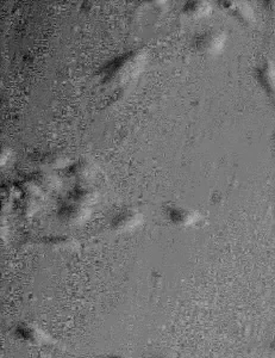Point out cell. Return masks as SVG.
I'll return each instance as SVG.
<instances>
[{
    "mask_svg": "<svg viewBox=\"0 0 275 358\" xmlns=\"http://www.w3.org/2000/svg\"><path fill=\"white\" fill-rule=\"evenodd\" d=\"M227 43V35L219 30H207L197 35L193 41L199 53L216 55L222 52Z\"/></svg>",
    "mask_w": 275,
    "mask_h": 358,
    "instance_id": "cell-1",
    "label": "cell"
},
{
    "mask_svg": "<svg viewBox=\"0 0 275 358\" xmlns=\"http://www.w3.org/2000/svg\"><path fill=\"white\" fill-rule=\"evenodd\" d=\"M255 78L261 89L271 98H275V65L265 62L256 69Z\"/></svg>",
    "mask_w": 275,
    "mask_h": 358,
    "instance_id": "cell-2",
    "label": "cell"
},
{
    "mask_svg": "<svg viewBox=\"0 0 275 358\" xmlns=\"http://www.w3.org/2000/svg\"><path fill=\"white\" fill-rule=\"evenodd\" d=\"M168 216L170 220L173 221L178 226L190 227L195 226L200 221V214L195 209L180 206H173L168 209Z\"/></svg>",
    "mask_w": 275,
    "mask_h": 358,
    "instance_id": "cell-3",
    "label": "cell"
},
{
    "mask_svg": "<svg viewBox=\"0 0 275 358\" xmlns=\"http://www.w3.org/2000/svg\"><path fill=\"white\" fill-rule=\"evenodd\" d=\"M227 13H230L231 16L235 17L237 21L244 24H251L254 22V11L253 8L243 1H221L219 3Z\"/></svg>",
    "mask_w": 275,
    "mask_h": 358,
    "instance_id": "cell-4",
    "label": "cell"
},
{
    "mask_svg": "<svg viewBox=\"0 0 275 358\" xmlns=\"http://www.w3.org/2000/svg\"><path fill=\"white\" fill-rule=\"evenodd\" d=\"M141 222V214L136 212V210L128 209V210H124L121 214H118L112 224H114V229H117V231H130V229L138 227Z\"/></svg>",
    "mask_w": 275,
    "mask_h": 358,
    "instance_id": "cell-5",
    "label": "cell"
},
{
    "mask_svg": "<svg viewBox=\"0 0 275 358\" xmlns=\"http://www.w3.org/2000/svg\"><path fill=\"white\" fill-rule=\"evenodd\" d=\"M59 215L67 224H80V222L87 219L89 213H87L85 206L77 203L62 208L60 213H59Z\"/></svg>",
    "mask_w": 275,
    "mask_h": 358,
    "instance_id": "cell-6",
    "label": "cell"
},
{
    "mask_svg": "<svg viewBox=\"0 0 275 358\" xmlns=\"http://www.w3.org/2000/svg\"><path fill=\"white\" fill-rule=\"evenodd\" d=\"M212 11L209 1H202V0H195V1H188L184 6V13L192 18H202L210 15Z\"/></svg>",
    "mask_w": 275,
    "mask_h": 358,
    "instance_id": "cell-7",
    "label": "cell"
},
{
    "mask_svg": "<svg viewBox=\"0 0 275 358\" xmlns=\"http://www.w3.org/2000/svg\"><path fill=\"white\" fill-rule=\"evenodd\" d=\"M18 334L23 341L29 343H40L43 341V334L40 329H37L36 326L33 324H23L18 327Z\"/></svg>",
    "mask_w": 275,
    "mask_h": 358,
    "instance_id": "cell-8",
    "label": "cell"
},
{
    "mask_svg": "<svg viewBox=\"0 0 275 358\" xmlns=\"http://www.w3.org/2000/svg\"><path fill=\"white\" fill-rule=\"evenodd\" d=\"M69 163V159L67 157H64L61 155H45V158H42L40 164L45 166L50 167V169H64L67 166Z\"/></svg>",
    "mask_w": 275,
    "mask_h": 358,
    "instance_id": "cell-9",
    "label": "cell"
},
{
    "mask_svg": "<svg viewBox=\"0 0 275 358\" xmlns=\"http://www.w3.org/2000/svg\"><path fill=\"white\" fill-rule=\"evenodd\" d=\"M96 194L94 192H91V190H87V189H77L75 192H73V200L77 202V204H81V206H84V204H91L94 203V201H96Z\"/></svg>",
    "mask_w": 275,
    "mask_h": 358,
    "instance_id": "cell-10",
    "label": "cell"
},
{
    "mask_svg": "<svg viewBox=\"0 0 275 358\" xmlns=\"http://www.w3.org/2000/svg\"><path fill=\"white\" fill-rule=\"evenodd\" d=\"M73 175L79 179H89L94 175V169L87 162L79 164L73 169Z\"/></svg>",
    "mask_w": 275,
    "mask_h": 358,
    "instance_id": "cell-11",
    "label": "cell"
},
{
    "mask_svg": "<svg viewBox=\"0 0 275 358\" xmlns=\"http://www.w3.org/2000/svg\"><path fill=\"white\" fill-rule=\"evenodd\" d=\"M74 244L75 243H74L73 239L66 236H54L49 241V245H57V248H61V250L70 248V246Z\"/></svg>",
    "mask_w": 275,
    "mask_h": 358,
    "instance_id": "cell-12",
    "label": "cell"
},
{
    "mask_svg": "<svg viewBox=\"0 0 275 358\" xmlns=\"http://www.w3.org/2000/svg\"><path fill=\"white\" fill-rule=\"evenodd\" d=\"M263 8L269 13L271 16L275 17V0H268V1H263Z\"/></svg>",
    "mask_w": 275,
    "mask_h": 358,
    "instance_id": "cell-13",
    "label": "cell"
},
{
    "mask_svg": "<svg viewBox=\"0 0 275 358\" xmlns=\"http://www.w3.org/2000/svg\"><path fill=\"white\" fill-rule=\"evenodd\" d=\"M269 352L275 357V341H273V342L271 343V345H269Z\"/></svg>",
    "mask_w": 275,
    "mask_h": 358,
    "instance_id": "cell-14",
    "label": "cell"
},
{
    "mask_svg": "<svg viewBox=\"0 0 275 358\" xmlns=\"http://www.w3.org/2000/svg\"><path fill=\"white\" fill-rule=\"evenodd\" d=\"M105 358H128V357H123V356H117V355H114V356H107V357Z\"/></svg>",
    "mask_w": 275,
    "mask_h": 358,
    "instance_id": "cell-15",
    "label": "cell"
}]
</instances>
